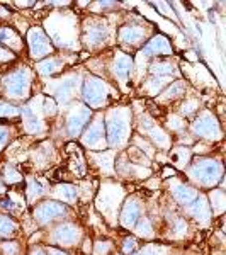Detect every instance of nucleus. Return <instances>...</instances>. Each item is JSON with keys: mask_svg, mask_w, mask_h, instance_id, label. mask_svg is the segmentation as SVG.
Instances as JSON below:
<instances>
[{"mask_svg": "<svg viewBox=\"0 0 226 255\" xmlns=\"http://www.w3.org/2000/svg\"><path fill=\"white\" fill-rule=\"evenodd\" d=\"M15 230V223L7 216H0V235H9Z\"/></svg>", "mask_w": 226, "mask_h": 255, "instance_id": "obj_21", "label": "nucleus"}, {"mask_svg": "<svg viewBox=\"0 0 226 255\" xmlns=\"http://www.w3.org/2000/svg\"><path fill=\"white\" fill-rule=\"evenodd\" d=\"M7 138H9V133H7V129L0 128V148H2L3 145H5Z\"/></svg>", "mask_w": 226, "mask_h": 255, "instance_id": "obj_26", "label": "nucleus"}, {"mask_svg": "<svg viewBox=\"0 0 226 255\" xmlns=\"http://www.w3.org/2000/svg\"><path fill=\"white\" fill-rule=\"evenodd\" d=\"M194 131L197 135H203V136H213L215 133L220 131V126H218L216 119L213 116H203L194 123Z\"/></svg>", "mask_w": 226, "mask_h": 255, "instance_id": "obj_8", "label": "nucleus"}, {"mask_svg": "<svg viewBox=\"0 0 226 255\" xmlns=\"http://www.w3.org/2000/svg\"><path fill=\"white\" fill-rule=\"evenodd\" d=\"M153 74H158V75H172L175 72V67L170 63H156L151 67Z\"/></svg>", "mask_w": 226, "mask_h": 255, "instance_id": "obj_20", "label": "nucleus"}, {"mask_svg": "<svg viewBox=\"0 0 226 255\" xmlns=\"http://www.w3.org/2000/svg\"><path fill=\"white\" fill-rule=\"evenodd\" d=\"M131 58L126 55H119L118 58H116V63H114V72L116 75H118V79L121 80V82H126L128 80V74L129 70H131Z\"/></svg>", "mask_w": 226, "mask_h": 255, "instance_id": "obj_13", "label": "nucleus"}, {"mask_svg": "<svg viewBox=\"0 0 226 255\" xmlns=\"http://www.w3.org/2000/svg\"><path fill=\"white\" fill-rule=\"evenodd\" d=\"M88 117H90V109L83 106L76 107L68 117V131H70V135H78L82 131L83 124L88 121Z\"/></svg>", "mask_w": 226, "mask_h": 255, "instance_id": "obj_6", "label": "nucleus"}, {"mask_svg": "<svg viewBox=\"0 0 226 255\" xmlns=\"http://www.w3.org/2000/svg\"><path fill=\"white\" fill-rule=\"evenodd\" d=\"M170 175H175V170L170 167H163V177H170Z\"/></svg>", "mask_w": 226, "mask_h": 255, "instance_id": "obj_27", "label": "nucleus"}, {"mask_svg": "<svg viewBox=\"0 0 226 255\" xmlns=\"http://www.w3.org/2000/svg\"><path fill=\"white\" fill-rule=\"evenodd\" d=\"M106 24L104 22H92L90 26L87 27V43L90 46H95V44L102 43L106 39Z\"/></svg>", "mask_w": 226, "mask_h": 255, "instance_id": "obj_10", "label": "nucleus"}, {"mask_svg": "<svg viewBox=\"0 0 226 255\" xmlns=\"http://www.w3.org/2000/svg\"><path fill=\"white\" fill-rule=\"evenodd\" d=\"M83 97L92 107H99L107 97V85L99 79H87L85 87H83Z\"/></svg>", "mask_w": 226, "mask_h": 255, "instance_id": "obj_3", "label": "nucleus"}, {"mask_svg": "<svg viewBox=\"0 0 226 255\" xmlns=\"http://www.w3.org/2000/svg\"><path fill=\"white\" fill-rule=\"evenodd\" d=\"M119 34H121V39H123L124 43L136 44L145 38V29L136 27V26H128V27H123V29L119 31Z\"/></svg>", "mask_w": 226, "mask_h": 255, "instance_id": "obj_14", "label": "nucleus"}, {"mask_svg": "<svg viewBox=\"0 0 226 255\" xmlns=\"http://www.w3.org/2000/svg\"><path fill=\"white\" fill-rule=\"evenodd\" d=\"M78 87V79L76 77H68V79H65L63 80V85L60 87V90H58V95H60V99H68L72 94H74V90Z\"/></svg>", "mask_w": 226, "mask_h": 255, "instance_id": "obj_16", "label": "nucleus"}, {"mask_svg": "<svg viewBox=\"0 0 226 255\" xmlns=\"http://www.w3.org/2000/svg\"><path fill=\"white\" fill-rule=\"evenodd\" d=\"M128 136V121L124 116H111L107 119V138L111 145H119Z\"/></svg>", "mask_w": 226, "mask_h": 255, "instance_id": "obj_5", "label": "nucleus"}, {"mask_svg": "<svg viewBox=\"0 0 226 255\" xmlns=\"http://www.w3.org/2000/svg\"><path fill=\"white\" fill-rule=\"evenodd\" d=\"M143 53L147 56H150V55H168V53H172V46L165 36H155V38H151V41L145 46Z\"/></svg>", "mask_w": 226, "mask_h": 255, "instance_id": "obj_7", "label": "nucleus"}, {"mask_svg": "<svg viewBox=\"0 0 226 255\" xmlns=\"http://www.w3.org/2000/svg\"><path fill=\"white\" fill-rule=\"evenodd\" d=\"M7 94L12 97H24L29 90V72L24 68V70H17L12 75L7 77L5 80Z\"/></svg>", "mask_w": 226, "mask_h": 255, "instance_id": "obj_4", "label": "nucleus"}, {"mask_svg": "<svg viewBox=\"0 0 226 255\" xmlns=\"http://www.w3.org/2000/svg\"><path fill=\"white\" fill-rule=\"evenodd\" d=\"M182 88H184V84H182V82L173 84L172 87L167 90V94H165V97H177V95H180V94H182V92H180Z\"/></svg>", "mask_w": 226, "mask_h": 255, "instance_id": "obj_23", "label": "nucleus"}, {"mask_svg": "<svg viewBox=\"0 0 226 255\" xmlns=\"http://www.w3.org/2000/svg\"><path fill=\"white\" fill-rule=\"evenodd\" d=\"M140 216V206L136 201H128L126 206L123 209V214H121V221H123L126 226H133L136 223Z\"/></svg>", "mask_w": 226, "mask_h": 255, "instance_id": "obj_12", "label": "nucleus"}, {"mask_svg": "<svg viewBox=\"0 0 226 255\" xmlns=\"http://www.w3.org/2000/svg\"><path fill=\"white\" fill-rule=\"evenodd\" d=\"M0 43L9 44L10 48H17L19 46L17 34H15L12 29H9V27H5V29H0Z\"/></svg>", "mask_w": 226, "mask_h": 255, "instance_id": "obj_19", "label": "nucleus"}, {"mask_svg": "<svg viewBox=\"0 0 226 255\" xmlns=\"http://www.w3.org/2000/svg\"><path fill=\"white\" fill-rule=\"evenodd\" d=\"M50 255H67V254L60 252V250H56V249H50Z\"/></svg>", "mask_w": 226, "mask_h": 255, "instance_id": "obj_28", "label": "nucleus"}, {"mask_svg": "<svg viewBox=\"0 0 226 255\" xmlns=\"http://www.w3.org/2000/svg\"><path fill=\"white\" fill-rule=\"evenodd\" d=\"M138 255H156V254H145L143 252V254H138Z\"/></svg>", "mask_w": 226, "mask_h": 255, "instance_id": "obj_30", "label": "nucleus"}, {"mask_svg": "<svg viewBox=\"0 0 226 255\" xmlns=\"http://www.w3.org/2000/svg\"><path fill=\"white\" fill-rule=\"evenodd\" d=\"M63 213H65V206L58 204V202H44V204H41L36 209V214H38V218L41 221L53 220V218L60 216Z\"/></svg>", "mask_w": 226, "mask_h": 255, "instance_id": "obj_9", "label": "nucleus"}, {"mask_svg": "<svg viewBox=\"0 0 226 255\" xmlns=\"http://www.w3.org/2000/svg\"><path fill=\"white\" fill-rule=\"evenodd\" d=\"M173 196H175V199L179 201V202H182V204H189L191 201H194V197H196V192H194L191 187L179 185V187L175 189V192H173Z\"/></svg>", "mask_w": 226, "mask_h": 255, "instance_id": "obj_17", "label": "nucleus"}, {"mask_svg": "<svg viewBox=\"0 0 226 255\" xmlns=\"http://www.w3.org/2000/svg\"><path fill=\"white\" fill-rule=\"evenodd\" d=\"M83 141L92 148H100L97 145H100L104 141V126L100 123H94L90 129L87 131V135L83 136Z\"/></svg>", "mask_w": 226, "mask_h": 255, "instance_id": "obj_11", "label": "nucleus"}, {"mask_svg": "<svg viewBox=\"0 0 226 255\" xmlns=\"http://www.w3.org/2000/svg\"><path fill=\"white\" fill-rule=\"evenodd\" d=\"M78 237V230L72 225H65V226H60L58 232H56V240H60L63 244H74V240Z\"/></svg>", "mask_w": 226, "mask_h": 255, "instance_id": "obj_15", "label": "nucleus"}, {"mask_svg": "<svg viewBox=\"0 0 226 255\" xmlns=\"http://www.w3.org/2000/svg\"><path fill=\"white\" fill-rule=\"evenodd\" d=\"M192 173L203 184H215L221 175V165L215 160H203L197 162L192 169Z\"/></svg>", "mask_w": 226, "mask_h": 255, "instance_id": "obj_2", "label": "nucleus"}, {"mask_svg": "<svg viewBox=\"0 0 226 255\" xmlns=\"http://www.w3.org/2000/svg\"><path fill=\"white\" fill-rule=\"evenodd\" d=\"M76 196V189L74 185H62L60 189V197H65L67 201H74Z\"/></svg>", "mask_w": 226, "mask_h": 255, "instance_id": "obj_22", "label": "nucleus"}, {"mask_svg": "<svg viewBox=\"0 0 226 255\" xmlns=\"http://www.w3.org/2000/svg\"><path fill=\"white\" fill-rule=\"evenodd\" d=\"M0 114L15 116V114H19V109H15L14 106H9V104H0Z\"/></svg>", "mask_w": 226, "mask_h": 255, "instance_id": "obj_24", "label": "nucleus"}, {"mask_svg": "<svg viewBox=\"0 0 226 255\" xmlns=\"http://www.w3.org/2000/svg\"><path fill=\"white\" fill-rule=\"evenodd\" d=\"M27 41H29V50L32 58H43V56L51 53V50H53L50 38L39 27H32L29 34H27Z\"/></svg>", "mask_w": 226, "mask_h": 255, "instance_id": "obj_1", "label": "nucleus"}, {"mask_svg": "<svg viewBox=\"0 0 226 255\" xmlns=\"http://www.w3.org/2000/svg\"><path fill=\"white\" fill-rule=\"evenodd\" d=\"M62 68V65H60L58 60H46V62H41L38 65V70H39V74H43V75H53L56 74V72Z\"/></svg>", "mask_w": 226, "mask_h": 255, "instance_id": "obj_18", "label": "nucleus"}, {"mask_svg": "<svg viewBox=\"0 0 226 255\" xmlns=\"http://www.w3.org/2000/svg\"><path fill=\"white\" fill-rule=\"evenodd\" d=\"M135 249H136V240H133V238H128L126 244H124V252H126V254H131Z\"/></svg>", "mask_w": 226, "mask_h": 255, "instance_id": "obj_25", "label": "nucleus"}, {"mask_svg": "<svg viewBox=\"0 0 226 255\" xmlns=\"http://www.w3.org/2000/svg\"><path fill=\"white\" fill-rule=\"evenodd\" d=\"M32 255H43V252H39V250H36V252L32 254Z\"/></svg>", "mask_w": 226, "mask_h": 255, "instance_id": "obj_29", "label": "nucleus"}]
</instances>
